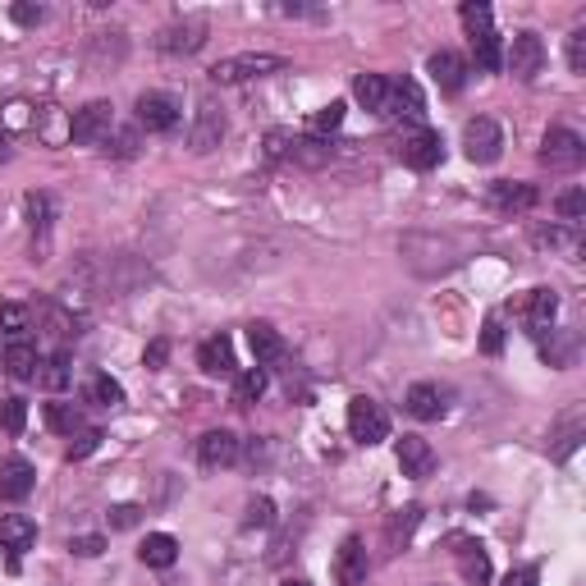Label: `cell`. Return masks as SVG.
Returning a JSON list of instances; mask_svg holds the SVG:
<instances>
[{
	"label": "cell",
	"instance_id": "cell-1",
	"mask_svg": "<svg viewBox=\"0 0 586 586\" xmlns=\"http://www.w3.org/2000/svg\"><path fill=\"white\" fill-rule=\"evenodd\" d=\"M284 69V55H266V51H243V55H225L211 78L216 83H252V78H266V74H280Z\"/></svg>",
	"mask_w": 586,
	"mask_h": 586
},
{
	"label": "cell",
	"instance_id": "cell-2",
	"mask_svg": "<svg viewBox=\"0 0 586 586\" xmlns=\"http://www.w3.org/2000/svg\"><path fill=\"white\" fill-rule=\"evenodd\" d=\"M348 435H353L358 445H380V440H390V413H385L376 399L358 394V399L348 403Z\"/></svg>",
	"mask_w": 586,
	"mask_h": 586
},
{
	"label": "cell",
	"instance_id": "cell-3",
	"mask_svg": "<svg viewBox=\"0 0 586 586\" xmlns=\"http://www.w3.org/2000/svg\"><path fill=\"white\" fill-rule=\"evenodd\" d=\"M463 152L472 165H495L504 152V129L495 120H486V115H477V120H467L463 129Z\"/></svg>",
	"mask_w": 586,
	"mask_h": 586
},
{
	"label": "cell",
	"instance_id": "cell-4",
	"mask_svg": "<svg viewBox=\"0 0 586 586\" xmlns=\"http://www.w3.org/2000/svg\"><path fill=\"white\" fill-rule=\"evenodd\" d=\"M110 129H115V106H110V101H87L83 110H74V120H69V138H74L78 147L106 142Z\"/></svg>",
	"mask_w": 586,
	"mask_h": 586
},
{
	"label": "cell",
	"instance_id": "cell-5",
	"mask_svg": "<svg viewBox=\"0 0 586 586\" xmlns=\"http://www.w3.org/2000/svg\"><path fill=\"white\" fill-rule=\"evenodd\" d=\"M586 161V142L573 129H550L541 142V165L550 170H577Z\"/></svg>",
	"mask_w": 586,
	"mask_h": 586
},
{
	"label": "cell",
	"instance_id": "cell-6",
	"mask_svg": "<svg viewBox=\"0 0 586 586\" xmlns=\"http://www.w3.org/2000/svg\"><path fill=\"white\" fill-rule=\"evenodd\" d=\"M504 65H509V74H513V78L532 83V78L541 74V65H545V42H541L536 33H513L509 55H504Z\"/></svg>",
	"mask_w": 586,
	"mask_h": 586
},
{
	"label": "cell",
	"instance_id": "cell-7",
	"mask_svg": "<svg viewBox=\"0 0 586 586\" xmlns=\"http://www.w3.org/2000/svg\"><path fill=\"white\" fill-rule=\"evenodd\" d=\"M220 138H225V115H220L216 101H202L193 115V129H188V147H193L197 156H207L220 147Z\"/></svg>",
	"mask_w": 586,
	"mask_h": 586
},
{
	"label": "cell",
	"instance_id": "cell-8",
	"mask_svg": "<svg viewBox=\"0 0 586 586\" xmlns=\"http://www.w3.org/2000/svg\"><path fill=\"white\" fill-rule=\"evenodd\" d=\"M399 156H403V165H413V170H435V165L445 161V138L435 129H417L403 138Z\"/></svg>",
	"mask_w": 586,
	"mask_h": 586
},
{
	"label": "cell",
	"instance_id": "cell-9",
	"mask_svg": "<svg viewBox=\"0 0 586 586\" xmlns=\"http://www.w3.org/2000/svg\"><path fill=\"white\" fill-rule=\"evenodd\" d=\"M33 486H37V472H33V463H28V458H19V454L0 458V500L19 504V500H28V495H33Z\"/></svg>",
	"mask_w": 586,
	"mask_h": 586
},
{
	"label": "cell",
	"instance_id": "cell-10",
	"mask_svg": "<svg viewBox=\"0 0 586 586\" xmlns=\"http://www.w3.org/2000/svg\"><path fill=\"white\" fill-rule=\"evenodd\" d=\"M179 124V101L165 92H142L138 97V129L147 133H170Z\"/></svg>",
	"mask_w": 586,
	"mask_h": 586
},
{
	"label": "cell",
	"instance_id": "cell-11",
	"mask_svg": "<svg viewBox=\"0 0 586 586\" xmlns=\"http://www.w3.org/2000/svg\"><path fill=\"white\" fill-rule=\"evenodd\" d=\"M385 115H390V120L422 124V115H426L422 87H417L413 78H399V83H390V97H385Z\"/></svg>",
	"mask_w": 586,
	"mask_h": 586
},
{
	"label": "cell",
	"instance_id": "cell-12",
	"mask_svg": "<svg viewBox=\"0 0 586 586\" xmlns=\"http://www.w3.org/2000/svg\"><path fill=\"white\" fill-rule=\"evenodd\" d=\"M202 42H207V19L170 23V28H165L161 37H156V46H161L165 55H193Z\"/></svg>",
	"mask_w": 586,
	"mask_h": 586
},
{
	"label": "cell",
	"instance_id": "cell-13",
	"mask_svg": "<svg viewBox=\"0 0 586 586\" xmlns=\"http://www.w3.org/2000/svg\"><path fill=\"white\" fill-rule=\"evenodd\" d=\"M335 582L339 586H362L367 582V545L358 536H348L335 554Z\"/></svg>",
	"mask_w": 586,
	"mask_h": 586
},
{
	"label": "cell",
	"instance_id": "cell-14",
	"mask_svg": "<svg viewBox=\"0 0 586 586\" xmlns=\"http://www.w3.org/2000/svg\"><path fill=\"white\" fill-rule=\"evenodd\" d=\"M399 467H403V477H413V481H422V477H431V467H435V449L426 445L422 435H403L399 440Z\"/></svg>",
	"mask_w": 586,
	"mask_h": 586
},
{
	"label": "cell",
	"instance_id": "cell-15",
	"mask_svg": "<svg viewBox=\"0 0 586 586\" xmlns=\"http://www.w3.org/2000/svg\"><path fill=\"white\" fill-rule=\"evenodd\" d=\"M536 188L532 184H513V179H504V184H490V207L504 211V216H522V211L536 207Z\"/></svg>",
	"mask_w": 586,
	"mask_h": 586
},
{
	"label": "cell",
	"instance_id": "cell-16",
	"mask_svg": "<svg viewBox=\"0 0 586 586\" xmlns=\"http://www.w3.org/2000/svg\"><path fill=\"white\" fill-rule=\"evenodd\" d=\"M454 559H458V573H463L467 586H490V554L477 541H458Z\"/></svg>",
	"mask_w": 586,
	"mask_h": 586
},
{
	"label": "cell",
	"instance_id": "cell-17",
	"mask_svg": "<svg viewBox=\"0 0 586 586\" xmlns=\"http://www.w3.org/2000/svg\"><path fill=\"white\" fill-rule=\"evenodd\" d=\"M426 69H431V78L440 83V92H463V83H467L463 55H454V51H435L431 60H426Z\"/></svg>",
	"mask_w": 586,
	"mask_h": 586
},
{
	"label": "cell",
	"instance_id": "cell-18",
	"mask_svg": "<svg viewBox=\"0 0 586 586\" xmlns=\"http://www.w3.org/2000/svg\"><path fill=\"white\" fill-rule=\"evenodd\" d=\"M33 541H37L33 518H23V513H5V518H0V550L23 554V550H33Z\"/></svg>",
	"mask_w": 586,
	"mask_h": 586
},
{
	"label": "cell",
	"instance_id": "cell-19",
	"mask_svg": "<svg viewBox=\"0 0 586 586\" xmlns=\"http://www.w3.org/2000/svg\"><path fill=\"white\" fill-rule=\"evenodd\" d=\"M197 458H202V467H229L239 458V440L229 431H207L197 440Z\"/></svg>",
	"mask_w": 586,
	"mask_h": 586
},
{
	"label": "cell",
	"instance_id": "cell-20",
	"mask_svg": "<svg viewBox=\"0 0 586 586\" xmlns=\"http://www.w3.org/2000/svg\"><path fill=\"white\" fill-rule=\"evenodd\" d=\"M248 344H252V358H257V367H271V362L284 358L280 330L266 326V321H252V326H248Z\"/></svg>",
	"mask_w": 586,
	"mask_h": 586
},
{
	"label": "cell",
	"instance_id": "cell-21",
	"mask_svg": "<svg viewBox=\"0 0 586 586\" xmlns=\"http://www.w3.org/2000/svg\"><path fill=\"white\" fill-rule=\"evenodd\" d=\"M408 413H413L417 422H435V417H445V390L431 385V380L413 385V390H408Z\"/></svg>",
	"mask_w": 586,
	"mask_h": 586
},
{
	"label": "cell",
	"instance_id": "cell-22",
	"mask_svg": "<svg viewBox=\"0 0 586 586\" xmlns=\"http://www.w3.org/2000/svg\"><path fill=\"white\" fill-rule=\"evenodd\" d=\"M197 367L207 371V376H234V344L225 335L207 339V344L197 348Z\"/></svg>",
	"mask_w": 586,
	"mask_h": 586
},
{
	"label": "cell",
	"instance_id": "cell-23",
	"mask_svg": "<svg viewBox=\"0 0 586 586\" xmlns=\"http://www.w3.org/2000/svg\"><path fill=\"white\" fill-rule=\"evenodd\" d=\"M554 316H559V293L554 289H532V303H527V326L536 339H545V330H554Z\"/></svg>",
	"mask_w": 586,
	"mask_h": 586
},
{
	"label": "cell",
	"instance_id": "cell-24",
	"mask_svg": "<svg viewBox=\"0 0 586 586\" xmlns=\"http://www.w3.org/2000/svg\"><path fill=\"white\" fill-rule=\"evenodd\" d=\"M138 559L147 568H174L179 564V541H174L170 532H152L147 541L138 545Z\"/></svg>",
	"mask_w": 586,
	"mask_h": 586
},
{
	"label": "cell",
	"instance_id": "cell-25",
	"mask_svg": "<svg viewBox=\"0 0 586 586\" xmlns=\"http://www.w3.org/2000/svg\"><path fill=\"white\" fill-rule=\"evenodd\" d=\"M5 371H10L14 380H37V367H42V358H37V348L28 344V339H14V344H5Z\"/></svg>",
	"mask_w": 586,
	"mask_h": 586
},
{
	"label": "cell",
	"instance_id": "cell-26",
	"mask_svg": "<svg viewBox=\"0 0 586 586\" xmlns=\"http://www.w3.org/2000/svg\"><path fill=\"white\" fill-rule=\"evenodd\" d=\"M532 239H536V248L564 252V257H577V252H582V234H577V225H550V229H536Z\"/></svg>",
	"mask_w": 586,
	"mask_h": 586
},
{
	"label": "cell",
	"instance_id": "cell-27",
	"mask_svg": "<svg viewBox=\"0 0 586 586\" xmlns=\"http://www.w3.org/2000/svg\"><path fill=\"white\" fill-rule=\"evenodd\" d=\"M472 55H477V69H481V74H500V69H504V51H500V37H495V28H486V33L472 37Z\"/></svg>",
	"mask_w": 586,
	"mask_h": 586
},
{
	"label": "cell",
	"instance_id": "cell-28",
	"mask_svg": "<svg viewBox=\"0 0 586 586\" xmlns=\"http://www.w3.org/2000/svg\"><path fill=\"white\" fill-rule=\"evenodd\" d=\"M353 97H358L367 110L385 115V97H390V78H380V74H358V83H353Z\"/></svg>",
	"mask_w": 586,
	"mask_h": 586
},
{
	"label": "cell",
	"instance_id": "cell-29",
	"mask_svg": "<svg viewBox=\"0 0 586 586\" xmlns=\"http://www.w3.org/2000/svg\"><path fill=\"white\" fill-rule=\"evenodd\" d=\"M541 358L550 362V367H573L577 339L568 335V330H550V339H541Z\"/></svg>",
	"mask_w": 586,
	"mask_h": 586
},
{
	"label": "cell",
	"instance_id": "cell-30",
	"mask_svg": "<svg viewBox=\"0 0 586 586\" xmlns=\"http://www.w3.org/2000/svg\"><path fill=\"white\" fill-rule=\"evenodd\" d=\"M37 380H42V390H51V394H60L74 380V367H69V353H51V358L37 367Z\"/></svg>",
	"mask_w": 586,
	"mask_h": 586
},
{
	"label": "cell",
	"instance_id": "cell-31",
	"mask_svg": "<svg viewBox=\"0 0 586 586\" xmlns=\"http://www.w3.org/2000/svg\"><path fill=\"white\" fill-rule=\"evenodd\" d=\"M417 522H422V509H417V504L399 509V513L390 518V527H385V545H390V550H403V545H408V536H413Z\"/></svg>",
	"mask_w": 586,
	"mask_h": 586
},
{
	"label": "cell",
	"instance_id": "cell-32",
	"mask_svg": "<svg viewBox=\"0 0 586 586\" xmlns=\"http://www.w3.org/2000/svg\"><path fill=\"white\" fill-rule=\"evenodd\" d=\"M330 156H335V147H326L321 138H293V147H289V161L307 165V170H316V165H326Z\"/></svg>",
	"mask_w": 586,
	"mask_h": 586
},
{
	"label": "cell",
	"instance_id": "cell-33",
	"mask_svg": "<svg viewBox=\"0 0 586 586\" xmlns=\"http://www.w3.org/2000/svg\"><path fill=\"white\" fill-rule=\"evenodd\" d=\"M33 326V312H28V307L23 303H0V335L10 339H23V330Z\"/></svg>",
	"mask_w": 586,
	"mask_h": 586
},
{
	"label": "cell",
	"instance_id": "cell-34",
	"mask_svg": "<svg viewBox=\"0 0 586 586\" xmlns=\"http://www.w3.org/2000/svg\"><path fill=\"white\" fill-rule=\"evenodd\" d=\"M46 422H51V431H60V435H78L87 426L74 403H46Z\"/></svg>",
	"mask_w": 586,
	"mask_h": 586
},
{
	"label": "cell",
	"instance_id": "cell-35",
	"mask_svg": "<svg viewBox=\"0 0 586 586\" xmlns=\"http://www.w3.org/2000/svg\"><path fill=\"white\" fill-rule=\"evenodd\" d=\"M87 399L101 403V408H120V403H124V385H120V380H110V376H92V380H87Z\"/></svg>",
	"mask_w": 586,
	"mask_h": 586
},
{
	"label": "cell",
	"instance_id": "cell-36",
	"mask_svg": "<svg viewBox=\"0 0 586 586\" xmlns=\"http://www.w3.org/2000/svg\"><path fill=\"white\" fill-rule=\"evenodd\" d=\"M266 394V371L261 367H248L239 380H234V403H257Z\"/></svg>",
	"mask_w": 586,
	"mask_h": 586
},
{
	"label": "cell",
	"instance_id": "cell-37",
	"mask_svg": "<svg viewBox=\"0 0 586 586\" xmlns=\"http://www.w3.org/2000/svg\"><path fill=\"white\" fill-rule=\"evenodd\" d=\"M23 207H28V225H33V234H51V197L46 193H28L23 197Z\"/></svg>",
	"mask_w": 586,
	"mask_h": 586
},
{
	"label": "cell",
	"instance_id": "cell-38",
	"mask_svg": "<svg viewBox=\"0 0 586 586\" xmlns=\"http://www.w3.org/2000/svg\"><path fill=\"white\" fill-rule=\"evenodd\" d=\"M458 19H463L467 37L486 33V28H495V14H490V5H481V0H467L463 10H458Z\"/></svg>",
	"mask_w": 586,
	"mask_h": 586
},
{
	"label": "cell",
	"instance_id": "cell-39",
	"mask_svg": "<svg viewBox=\"0 0 586 586\" xmlns=\"http://www.w3.org/2000/svg\"><path fill=\"white\" fill-rule=\"evenodd\" d=\"M23 426H28V403L23 399H0V431L23 435Z\"/></svg>",
	"mask_w": 586,
	"mask_h": 586
},
{
	"label": "cell",
	"instance_id": "cell-40",
	"mask_svg": "<svg viewBox=\"0 0 586 586\" xmlns=\"http://www.w3.org/2000/svg\"><path fill=\"white\" fill-rule=\"evenodd\" d=\"M554 207H559V220H564V225H577V220L586 216V193L582 188H568V193H559Z\"/></svg>",
	"mask_w": 586,
	"mask_h": 586
},
{
	"label": "cell",
	"instance_id": "cell-41",
	"mask_svg": "<svg viewBox=\"0 0 586 586\" xmlns=\"http://www.w3.org/2000/svg\"><path fill=\"white\" fill-rule=\"evenodd\" d=\"M344 101H330V106H321V110H316V115H312V129L316 133H335L339 129V124H344Z\"/></svg>",
	"mask_w": 586,
	"mask_h": 586
},
{
	"label": "cell",
	"instance_id": "cell-42",
	"mask_svg": "<svg viewBox=\"0 0 586 586\" xmlns=\"http://www.w3.org/2000/svg\"><path fill=\"white\" fill-rule=\"evenodd\" d=\"M110 133H115V129H110ZM110 142V156H120V161H133V156H138V129H120V133H115V138H106Z\"/></svg>",
	"mask_w": 586,
	"mask_h": 586
},
{
	"label": "cell",
	"instance_id": "cell-43",
	"mask_svg": "<svg viewBox=\"0 0 586 586\" xmlns=\"http://www.w3.org/2000/svg\"><path fill=\"white\" fill-rule=\"evenodd\" d=\"M577 445H582V422H577V417H568V426L554 435V458H568Z\"/></svg>",
	"mask_w": 586,
	"mask_h": 586
},
{
	"label": "cell",
	"instance_id": "cell-44",
	"mask_svg": "<svg viewBox=\"0 0 586 586\" xmlns=\"http://www.w3.org/2000/svg\"><path fill=\"white\" fill-rule=\"evenodd\" d=\"M101 445V431L97 426H83L78 435H69V458H87V454H97Z\"/></svg>",
	"mask_w": 586,
	"mask_h": 586
},
{
	"label": "cell",
	"instance_id": "cell-45",
	"mask_svg": "<svg viewBox=\"0 0 586 586\" xmlns=\"http://www.w3.org/2000/svg\"><path fill=\"white\" fill-rule=\"evenodd\" d=\"M275 522V504L271 500H252L248 504V518H243V527H271Z\"/></svg>",
	"mask_w": 586,
	"mask_h": 586
},
{
	"label": "cell",
	"instance_id": "cell-46",
	"mask_svg": "<svg viewBox=\"0 0 586 586\" xmlns=\"http://www.w3.org/2000/svg\"><path fill=\"white\" fill-rule=\"evenodd\" d=\"M481 348H486L490 358H495V353L504 348V326H500V316H490L486 326H481Z\"/></svg>",
	"mask_w": 586,
	"mask_h": 586
},
{
	"label": "cell",
	"instance_id": "cell-47",
	"mask_svg": "<svg viewBox=\"0 0 586 586\" xmlns=\"http://www.w3.org/2000/svg\"><path fill=\"white\" fill-rule=\"evenodd\" d=\"M568 65H573V74H586V28L568 37Z\"/></svg>",
	"mask_w": 586,
	"mask_h": 586
},
{
	"label": "cell",
	"instance_id": "cell-48",
	"mask_svg": "<svg viewBox=\"0 0 586 586\" xmlns=\"http://www.w3.org/2000/svg\"><path fill=\"white\" fill-rule=\"evenodd\" d=\"M138 518H142V509H138V504H115V509H110V527H120V532L138 527Z\"/></svg>",
	"mask_w": 586,
	"mask_h": 586
},
{
	"label": "cell",
	"instance_id": "cell-49",
	"mask_svg": "<svg viewBox=\"0 0 586 586\" xmlns=\"http://www.w3.org/2000/svg\"><path fill=\"white\" fill-rule=\"evenodd\" d=\"M10 19L19 23V28H37V23L46 19L42 5H10Z\"/></svg>",
	"mask_w": 586,
	"mask_h": 586
},
{
	"label": "cell",
	"instance_id": "cell-50",
	"mask_svg": "<svg viewBox=\"0 0 586 586\" xmlns=\"http://www.w3.org/2000/svg\"><path fill=\"white\" fill-rule=\"evenodd\" d=\"M289 147H293V133H284V129L266 133V156H271V161H284V156H289Z\"/></svg>",
	"mask_w": 586,
	"mask_h": 586
},
{
	"label": "cell",
	"instance_id": "cell-51",
	"mask_svg": "<svg viewBox=\"0 0 586 586\" xmlns=\"http://www.w3.org/2000/svg\"><path fill=\"white\" fill-rule=\"evenodd\" d=\"M165 358H170V339H152V344H147V353H142V367L161 371Z\"/></svg>",
	"mask_w": 586,
	"mask_h": 586
},
{
	"label": "cell",
	"instance_id": "cell-52",
	"mask_svg": "<svg viewBox=\"0 0 586 586\" xmlns=\"http://www.w3.org/2000/svg\"><path fill=\"white\" fill-rule=\"evenodd\" d=\"M69 550H74L78 559H97V554L106 550V541H101V536H74V541H69Z\"/></svg>",
	"mask_w": 586,
	"mask_h": 586
},
{
	"label": "cell",
	"instance_id": "cell-53",
	"mask_svg": "<svg viewBox=\"0 0 586 586\" xmlns=\"http://www.w3.org/2000/svg\"><path fill=\"white\" fill-rule=\"evenodd\" d=\"M23 124H33V115H28V106H23V101H14V106H5V129H23Z\"/></svg>",
	"mask_w": 586,
	"mask_h": 586
},
{
	"label": "cell",
	"instance_id": "cell-54",
	"mask_svg": "<svg viewBox=\"0 0 586 586\" xmlns=\"http://www.w3.org/2000/svg\"><path fill=\"white\" fill-rule=\"evenodd\" d=\"M536 582H541V573H536V568H518V573L504 577V586H536Z\"/></svg>",
	"mask_w": 586,
	"mask_h": 586
},
{
	"label": "cell",
	"instance_id": "cell-55",
	"mask_svg": "<svg viewBox=\"0 0 586 586\" xmlns=\"http://www.w3.org/2000/svg\"><path fill=\"white\" fill-rule=\"evenodd\" d=\"M5 156H10V147H5V138H0V161H5Z\"/></svg>",
	"mask_w": 586,
	"mask_h": 586
},
{
	"label": "cell",
	"instance_id": "cell-56",
	"mask_svg": "<svg viewBox=\"0 0 586 586\" xmlns=\"http://www.w3.org/2000/svg\"><path fill=\"white\" fill-rule=\"evenodd\" d=\"M284 586H312V582H293V577H289V582H284Z\"/></svg>",
	"mask_w": 586,
	"mask_h": 586
}]
</instances>
